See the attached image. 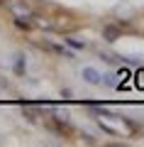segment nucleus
<instances>
[{
  "label": "nucleus",
  "mask_w": 144,
  "mask_h": 147,
  "mask_svg": "<svg viewBox=\"0 0 144 147\" xmlns=\"http://www.w3.org/2000/svg\"><path fill=\"white\" fill-rule=\"evenodd\" d=\"M25 64H27L25 54H17V57H15V74H17V76H25Z\"/></svg>",
  "instance_id": "obj_2"
},
{
  "label": "nucleus",
  "mask_w": 144,
  "mask_h": 147,
  "mask_svg": "<svg viewBox=\"0 0 144 147\" xmlns=\"http://www.w3.org/2000/svg\"><path fill=\"white\" fill-rule=\"evenodd\" d=\"M64 42H66V47H73V49H83L86 47V44H83L81 39H76V37H66Z\"/></svg>",
  "instance_id": "obj_4"
},
{
  "label": "nucleus",
  "mask_w": 144,
  "mask_h": 147,
  "mask_svg": "<svg viewBox=\"0 0 144 147\" xmlns=\"http://www.w3.org/2000/svg\"><path fill=\"white\" fill-rule=\"evenodd\" d=\"M117 34H120L117 27H105V39H108V42H115V39H117Z\"/></svg>",
  "instance_id": "obj_3"
},
{
  "label": "nucleus",
  "mask_w": 144,
  "mask_h": 147,
  "mask_svg": "<svg viewBox=\"0 0 144 147\" xmlns=\"http://www.w3.org/2000/svg\"><path fill=\"white\" fill-rule=\"evenodd\" d=\"M81 76H83V81H86V84H103V74L98 71V69H93V66H86L81 71Z\"/></svg>",
  "instance_id": "obj_1"
}]
</instances>
